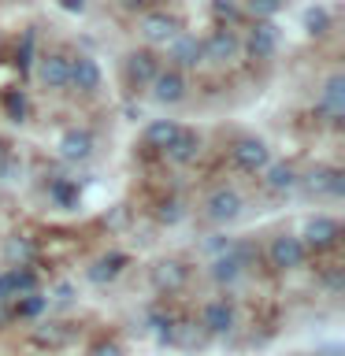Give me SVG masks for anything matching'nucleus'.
Segmentation results:
<instances>
[{"label": "nucleus", "mask_w": 345, "mask_h": 356, "mask_svg": "<svg viewBox=\"0 0 345 356\" xmlns=\"http://www.w3.org/2000/svg\"><path fill=\"white\" fill-rule=\"evenodd\" d=\"M249 267H252V249L245 241H230V249H223L219 256H211V264H208V278L216 286L223 289H230V286H238L245 275H249Z\"/></svg>", "instance_id": "1"}, {"label": "nucleus", "mask_w": 345, "mask_h": 356, "mask_svg": "<svg viewBox=\"0 0 345 356\" xmlns=\"http://www.w3.org/2000/svg\"><path fill=\"white\" fill-rule=\"evenodd\" d=\"M267 264H271V271L278 275H289V271H300V267L308 264V249L305 241L297 238V234H275L271 241H267Z\"/></svg>", "instance_id": "2"}, {"label": "nucleus", "mask_w": 345, "mask_h": 356, "mask_svg": "<svg viewBox=\"0 0 345 356\" xmlns=\"http://www.w3.org/2000/svg\"><path fill=\"white\" fill-rule=\"evenodd\" d=\"M241 211H245V197L234 186H216L204 197V219L216 222V227H230V222H238Z\"/></svg>", "instance_id": "3"}, {"label": "nucleus", "mask_w": 345, "mask_h": 356, "mask_svg": "<svg viewBox=\"0 0 345 356\" xmlns=\"http://www.w3.org/2000/svg\"><path fill=\"white\" fill-rule=\"evenodd\" d=\"M297 238L305 241L308 252H330L334 245H338V238H342V227H338V219H334V216L316 211V216H308L305 222H300Z\"/></svg>", "instance_id": "4"}, {"label": "nucleus", "mask_w": 345, "mask_h": 356, "mask_svg": "<svg viewBox=\"0 0 345 356\" xmlns=\"http://www.w3.org/2000/svg\"><path fill=\"white\" fill-rule=\"evenodd\" d=\"M297 189H305L316 200H342L345 197V175L338 167H312L308 175L297 178Z\"/></svg>", "instance_id": "5"}, {"label": "nucleus", "mask_w": 345, "mask_h": 356, "mask_svg": "<svg viewBox=\"0 0 345 356\" xmlns=\"http://www.w3.org/2000/svg\"><path fill=\"white\" fill-rule=\"evenodd\" d=\"M200 56H204V63H216V67H227L241 56V38L234 26H219L211 30L204 41H200Z\"/></svg>", "instance_id": "6"}, {"label": "nucleus", "mask_w": 345, "mask_h": 356, "mask_svg": "<svg viewBox=\"0 0 345 356\" xmlns=\"http://www.w3.org/2000/svg\"><path fill=\"white\" fill-rule=\"evenodd\" d=\"M149 93H152L156 104H163V108L182 104V100L189 97L186 71H178V67H160V71H156V78L149 82Z\"/></svg>", "instance_id": "7"}, {"label": "nucleus", "mask_w": 345, "mask_h": 356, "mask_svg": "<svg viewBox=\"0 0 345 356\" xmlns=\"http://www.w3.org/2000/svg\"><path fill=\"white\" fill-rule=\"evenodd\" d=\"M200 327L208 330V338H230V334L238 330V305L227 297L208 300V305L200 308Z\"/></svg>", "instance_id": "8"}, {"label": "nucleus", "mask_w": 345, "mask_h": 356, "mask_svg": "<svg viewBox=\"0 0 345 356\" xmlns=\"http://www.w3.org/2000/svg\"><path fill=\"white\" fill-rule=\"evenodd\" d=\"M278 44H282V33H278V26L271 19H256L249 33H245L241 41V52H249L252 60H275Z\"/></svg>", "instance_id": "9"}, {"label": "nucleus", "mask_w": 345, "mask_h": 356, "mask_svg": "<svg viewBox=\"0 0 345 356\" xmlns=\"http://www.w3.org/2000/svg\"><path fill=\"white\" fill-rule=\"evenodd\" d=\"M178 30H182V22H178L175 15H167V11H141L138 33H141L145 44H152V49H163Z\"/></svg>", "instance_id": "10"}, {"label": "nucleus", "mask_w": 345, "mask_h": 356, "mask_svg": "<svg viewBox=\"0 0 345 356\" xmlns=\"http://www.w3.org/2000/svg\"><path fill=\"white\" fill-rule=\"evenodd\" d=\"M316 111L330 122V127H338L345 119V74L342 71H334L327 82H323L319 97H316Z\"/></svg>", "instance_id": "11"}, {"label": "nucleus", "mask_w": 345, "mask_h": 356, "mask_svg": "<svg viewBox=\"0 0 345 356\" xmlns=\"http://www.w3.org/2000/svg\"><path fill=\"white\" fill-rule=\"evenodd\" d=\"M163 49H167V67H178V71H193V67L204 63V56H200V38H197V33L178 30L175 38L163 44Z\"/></svg>", "instance_id": "12"}, {"label": "nucleus", "mask_w": 345, "mask_h": 356, "mask_svg": "<svg viewBox=\"0 0 345 356\" xmlns=\"http://www.w3.org/2000/svg\"><path fill=\"white\" fill-rule=\"evenodd\" d=\"M230 156H234V167L245 175H260L264 167L271 163V149H267V141H260V138H238Z\"/></svg>", "instance_id": "13"}, {"label": "nucleus", "mask_w": 345, "mask_h": 356, "mask_svg": "<svg viewBox=\"0 0 345 356\" xmlns=\"http://www.w3.org/2000/svg\"><path fill=\"white\" fill-rule=\"evenodd\" d=\"M149 282H152L156 293H178V289H186V282H189V267L182 260H175V256L156 260L152 271H149Z\"/></svg>", "instance_id": "14"}, {"label": "nucleus", "mask_w": 345, "mask_h": 356, "mask_svg": "<svg viewBox=\"0 0 345 356\" xmlns=\"http://www.w3.org/2000/svg\"><path fill=\"white\" fill-rule=\"evenodd\" d=\"M67 74H71V56L45 52L38 60V82L49 89V93H63V89H67Z\"/></svg>", "instance_id": "15"}, {"label": "nucleus", "mask_w": 345, "mask_h": 356, "mask_svg": "<svg viewBox=\"0 0 345 356\" xmlns=\"http://www.w3.org/2000/svg\"><path fill=\"white\" fill-rule=\"evenodd\" d=\"M122 71H127V86L130 89H149V82L156 78V71H160V56H156L152 49L130 52L127 63H122Z\"/></svg>", "instance_id": "16"}, {"label": "nucleus", "mask_w": 345, "mask_h": 356, "mask_svg": "<svg viewBox=\"0 0 345 356\" xmlns=\"http://www.w3.org/2000/svg\"><path fill=\"white\" fill-rule=\"evenodd\" d=\"M104 74H100V63L93 56H71V74H67V89H78V93H97Z\"/></svg>", "instance_id": "17"}, {"label": "nucleus", "mask_w": 345, "mask_h": 356, "mask_svg": "<svg viewBox=\"0 0 345 356\" xmlns=\"http://www.w3.org/2000/svg\"><path fill=\"white\" fill-rule=\"evenodd\" d=\"M56 149H60V160H67V163H86L89 156H93L97 141L86 127H71V130L60 134V145H56Z\"/></svg>", "instance_id": "18"}, {"label": "nucleus", "mask_w": 345, "mask_h": 356, "mask_svg": "<svg viewBox=\"0 0 345 356\" xmlns=\"http://www.w3.org/2000/svg\"><path fill=\"white\" fill-rule=\"evenodd\" d=\"M163 156L171 160L175 167H189V163H197V156H200V134L197 130H178V138L163 149Z\"/></svg>", "instance_id": "19"}, {"label": "nucleus", "mask_w": 345, "mask_h": 356, "mask_svg": "<svg viewBox=\"0 0 345 356\" xmlns=\"http://www.w3.org/2000/svg\"><path fill=\"white\" fill-rule=\"evenodd\" d=\"M127 252H108V256H100V260H93L86 267V278L93 286H108V282H115V278L122 275V267H127Z\"/></svg>", "instance_id": "20"}, {"label": "nucleus", "mask_w": 345, "mask_h": 356, "mask_svg": "<svg viewBox=\"0 0 345 356\" xmlns=\"http://www.w3.org/2000/svg\"><path fill=\"white\" fill-rule=\"evenodd\" d=\"M260 175H264V186L271 189V193H294L297 178H300V171L294 163H267Z\"/></svg>", "instance_id": "21"}, {"label": "nucleus", "mask_w": 345, "mask_h": 356, "mask_svg": "<svg viewBox=\"0 0 345 356\" xmlns=\"http://www.w3.org/2000/svg\"><path fill=\"white\" fill-rule=\"evenodd\" d=\"M211 338H208V330L200 327V323L193 319H175V327H171V345H178V349H204Z\"/></svg>", "instance_id": "22"}, {"label": "nucleus", "mask_w": 345, "mask_h": 356, "mask_svg": "<svg viewBox=\"0 0 345 356\" xmlns=\"http://www.w3.org/2000/svg\"><path fill=\"white\" fill-rule=\"evenodd\" d=\"M45 312H49V297L38 293V289L11 300V319H30V323H33V319H41Z\"/></svg>", "instance_id": "23"}, {"label": "nucleus", "mask_w": 345, "mask_h": 356, "mask_svg": "<svg viewBox=\"0 0 345 356\" xmlns=\"http://www.w3.org/2000/svg\"><path fill=\"white\" fill-rule=\"evenodd\" d=\"M67 341H71L67 323H38V327H33V345H38V349H63Z\"/></svg>", "instance_id": "24"}, {"label": "nucleus", "mask_w": 345, "mask_h": 356, "mask_svg": "<svg viewBox=\"0 0 345 356\" xmlns=\"http://www.w3.org/2000/svg\"><path fill=\"white\" fill-rule=\"evenodd\" d=\"M178 130H182V127H178L175 119H152L149 127H145V145H149V149H160V152H163L167 145L178 138Z\"/></svg>", "instance_id": "25"}, {"label": "nucleus", "mask_w": 345, "mask_h": 356, "mask_svg": "<svg viewBox=\"0 0 345 356\" xmlns=\"http://www.w3.org/2000/svg\"><path fill=\"white\" fill-rule=\"evenodd\" d=\"M4 260H8V267H26L38 260V245H33V238H8Z\"/></svg>", "instance_id": "26"}, {"label": "nucleus", "mask_w": 345, "mask_h": 356, "mask_svg": "<svg viewBox=\"0 0 345 356\" xmlns=\"http://www.w3.org/2000/svg\"><path fill=\"white\" fill-rule=\"evenodd\" d=\"M4 111H8L11 122H26V115H30L26 93H22V89H8V93H4Z\"/></svg>", "instance_id": "27"}, {"label": "nucleus", "mask_w": 345, "mask_h": 356, "mask_svg": "<svg viewBox=\"0 0 345 356\" xmlns=\"http://www.w3.org/2000/svg\"><path fill=\"white\" fill-rule=\"evenodd\" d=\"M211 15L219 19V26H234L241 19V4L238 0H211Z\"/></svg>", "instance_id": "28"}, {"label": "nucleus", "mask_w": 345, "mask_h": 356, "mask_svg": "<svg viewBox=\"0 0 345 356\" xmlns=\"http://www.w3.org/2000/svg\"><path fill=\"white\" fill-rule=\"evenodd\" d=\"M49 193H52V200L60 208H74L78 204V182H60V178H56V182L49 186Z\"/></svg>", "instance_id": "29"}, {"label": "nucleus", "mask_w": 345, "mask_h": 356, "mask_svg": "<svg viewBox=\"0 0 345 356\" xmlns=\"http://www.w3.org/2000/svg\"><path fill=\"white\" fill-rule=\"evenodd\" d=\"M305 30H308V33H327V30H330V11L323 8V4L308 8V11H305Z\"/></svg>", "instance_id": "30"}, {"label": "nucleus", "mask_w": 345, "mask_h": 356, "mask_svg": "<svg viewBox=\"0 0 345 356\" xmlns=\"http://www.w3.org/2000/svg\"><path fill=\"white\" fill-rule=\"evenodd\" d=\"M160 222H167V227H175V222H182L186 219V204L178 197H167V200H160Z\"/></svg>", "instance_id": "31"}, {"label": "nucleus", "mask_w": 345, "mask_h": 356, "mask_svg": "<svg viewBox=\"0 0 345 356\" xmlns=\"http://www.w3.org/2000/svg\"><path fill=\"white\" fill-rule=\"evenodd\" d=\"M286 0H249V11H252V19H275L278 11H282Z\"/></svg>", "instance_id": "32"}, {"label": "nucleus", "mask_w": 345, "mask_h": 356, "mask_svg": "<svg viewBox=\"0 0 345 356\" xmlns=\"http://www.w3.org/2000/svg\"><path fill=\"white\" fill-rule=\"evenodd\" d=\"M22 178V160H15L11 152L0 156V182H19Z\"/></svg>", "instance_id": "33"}, {"label": "nucleus", "mask_w": 345, "mask_h": 356, "mask_svg": "<svg viewBox=\"0 0 345 356\" xmlns=\"http://www.w3.org/2000/svg\"><path fill=\"white\" fill-rule=\"evenodd\" d=\"M74 305V286L71 282H60L49 293V308H71Z\"/></svg>", "instance_id": "34"}, {"label": "nucleus", "mask_w": 345, "mask_h": 356, "mask_svg": "<svg viewBox=\"0 0 345 356\" xmlns=\"http://www.w3.org/2000/svg\"><path fill=\"white\" fill-rule=\"evenodd\" d=\"M19 67H30L33 63V33L26 30L22 33V44H19V60H15Z\"/></svg>", "instance_id": "35"}, {"label": "nucleus", "mask_w": 345, "mask_h": 356, "mask_svg": "<svg viewBox=\"0 0 345 356\" xmlns=\"http://www.w3.org/2000/svg\"><path fill=\"white\" fill-rule=\"evenodd\" d=\"M89 356H122V345L111 341V338H104V341H97L93 349H89Z\"/></svg>", "instance_id": "36"}, {"label": "nucleus", "mask_w": 345, "mask_h": 356, "mask_svg": "<svg viewBox=\"0 0 345 356\" xmlns=\"http://www.w3.org/2000/svg\"><path fill=\"white\" fill-rule=\"evenodd\" d=\"M323 286H327V293H330V297H338V293H342V271H338V267H334V271L323 278Z\"/></svg>", "instance_id": "37"}, {"label": "nucleus", "mask_w": 345, "mask_h": 356, "mask_svg": "<svg viewBox=\"0 0 345 356\" xmlns=\"http://www.w3.org/2000/svg\"><path fill=\"white\" fill-rule=\"evenodd\" d=\"M119 8H122V11H134V15H138V11L149 8V0H119Z\"/></svg>", "instance_id": "38"}, {"label": "nucleus", "mask_w": 345, "mask_h": 356, "mask_svg": "<svg viewBox=\"0 0 345 356\" xmlns=\"http://www.w3.org/2000/svg\"><path fill=\"white\" fill-rule=\"evenodd\" d=\"M11 323V305H0V327H8Z\"/></svg>", "instance_id": "39"}, {"label": "nucleus", "mask_w": 345, "mask_h": 356, "mask_svg": "<svg viewBox=\"0 0 345 356\" xmlns=\"http://www.w3.org/2000/svg\"><path fill=\"white\" fill-rule=\"evenodd\" d=\"M63 8H67V11H82L86 0H63Z\"/></svg>", "instance_id": "40"}, {"label": "nucleus", "mask_w": 345, "mask_h": 356, "mask_svg": "<svg viewBox=\"0 0 345 356\" xmlns=\"http://www.w3.org/2000/svg\"><path fill=\"white\" fill-rule=\"evenodd\" d=\"M323 356H342V349H338V345H327V349H323Z\"/></svg>", "instance_id": "41"}, {"label": "nucleus", "mask_w": 345, "mask_h": 356, "mask_svg": "<svg viewBox=\"0 0 345 356\" xmlns=\"http://www.w3.org/2000/svg\"><path fill=\"white\" fill-rule=\"evenodd\" d=\"M4 152H8V149H4V141H0V156H4Z\"/></svg>", "instance_id": "42"}]
</instances>
